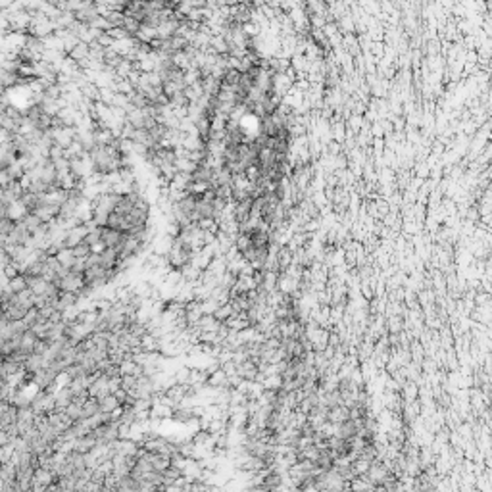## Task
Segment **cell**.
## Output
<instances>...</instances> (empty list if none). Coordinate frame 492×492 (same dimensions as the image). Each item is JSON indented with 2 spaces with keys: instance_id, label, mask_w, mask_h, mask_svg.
Wrapping results in <instances>:
<instances>
[{
  "instance_id": "1",
  "label": "cell",
  "mask_w": 492,
  "mask_h": 492,
  "mask_svg": "<svg viewBox=\"0 0 492 492\" xmlns=\"http://www.w3.org/2000/svg\"><path fill=\"white\" fill-rule=\"evenodd\" d=\"M125 241V233L119 231V229H112L108 225L102 227V243L108 246V248H117Z\"/></svg>"
},
{
  "instance_id": "2",
  "label": "cell",
  "mask_w": 492,
  "mask_h": 492,
  "mask_svg": "<svg viewBox=\"0 0 492 492\" xmlns=\"http://www.w3.org/2000/svg\"><path fill=\"white\" fill-rule=\"evenodd\" d=\"M98 402H100V410H102L104 413H112L113 410H117V408L121 406V402L117 400L115 394H106V396L98 398Z\"/></svg>"
},
{
  "instance_id": "3",
  "label": "cell",
  "mask_w": 492,
  "mask_h": 492,
  "mask_svg": "<svg viewBox=\"0 0 492 492\" xmlns=\"http://www.w3.org/2000/svg\"><path fill=\"white\" fill-rule=\"evenodd\" d=\"M56 258L62 262V266L66 269H71L75 266V262H77V258H75V254H73V248H62V250L58 252Z\"/></svg>"
},
{
  "instance_id": "4",
  "label": "cell",
  "mask_w": 492,
  "mask_h": 492,
  "mask_svg": "<svg viewBox=\"0 0 492 492\" xmlns=\"http://www.w3.org/2000/svg\"><path fill=\"white\" fill-rule=\"evenodd\" d=\"M8 285H10V289L16 292H22L25 289H29V281H27V275L25 273H20V275H16V277H12L10 281H8Z\"/></svg>"
},
{
  "instance_id": "5",
  "label": "cell",
  "mask_w": 492,
  "mask_h": 492,
  "mask_svg": "<svg viewBox=\"0 0 492 492\" xmlns=\"http://www.w3.org/2000/svg\"><path fill=\"white\" fill-rule=\"evenodd\" d=\"M73 254H75V258H81V260H87L90 254H92V246L89 243H79L77 246H73Z\"/></svg>"
},
{
  "instance_id": "6",
  "label": "cell",
  "mask_w": 492,
  "mask_h": 492,
  "mask_svg": "<svg viewBox=\"0 0 492 492\" xmlns=\"http://www.w3.org/2000/svg\"><path fill=\"white\" fill-rule=\"evenodd\" d=\"M16 227V219L12 218H2V223H0V235L2 237H8Z\"/></svg>"
}]
</instances>
